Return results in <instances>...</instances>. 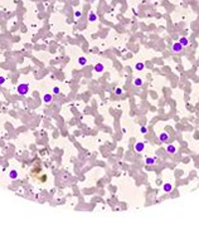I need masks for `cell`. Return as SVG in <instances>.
Masks as SVG:
<instances>
[{"label": "cell", "mask_w": 199, "mask_h": 225, "mask_svg": "<svg viewBox=\"0 0 199 225\" xmlns=\"http://www.w3.org/2000/svg\"><path fill=\"white\" fill-rule=\"evenodd\" d=\"M171 50H173L174 53H180V52L183 50V45H182L179 42H175V43L173 44V47H171Z\"/></svg>", "instance_id": "6da1fadb"}, {"label": "cell", "mask_w": 199, "mask_h": 225, "mask_svg": "<svg viewBox=\"0 0 199 225\" xmlns=\"http://www.w3.org/2000/svg\"><path fill=\"white\" fill-rule=\"evenodd\" d=\"M169 140H170V137H169V135L166 133V132H161L160 135H159V141L160 142H169Z\"/></svg>", "instance_id": "7a4b0ae2"}, {"label": "cell", "mask_w": 199, "mask_h": 225, "mask_svg": "<svg viewBox=\"0 0 199 225\" xmlns=\"http://www.w3.org/2000/svg\"><path fill=\"white\" fill-rule=\"evenodd\" d=\"M144 148H145V143H144V142H140V141H139V142L135 143V151H136V152L140 153V152L144 151Z\"/></svg>", "instance_id": "3957f363"}, {"label": "cell", "mask_w": 199, "mask_h": 225, "mask_svg": "<svg viewBox=\"0 0 199 225\" xmlns=\"http://www.w3.org/2000/svg\"><path fill=\"white\" fill-rule=\"evenodd\" d=\"M166 152H168L169 155H175V153L178 152V148H177L174 145H169V146L166 147Z\"/></svg>", "instance_id": "277c9868"}, {"label": "cell", "mask_w": 199, "mask_h": 225, "mask_svg": "<svg viewBox=\"0 0 199 225\" xmlns=\"http://www.w3.org/2000/svg\"><path fill=\"white\" fill-rule=\"evenodd\" d=\"M27 91H28V86H27V84H21V86L18 87V92H19L20 94H25Z\"/></svg>", "instance_id": "5b68a950"}, {"label": "cell", "mask_w": 199, "mask_h": 225, "mask_svg": "<svg viewBox=\"0 0 199 225\" xmlns=\"http://www.w3.org/2000/svg\"><path fill=\"white\" fill-rule=\"evenodd\" d=\"M179 43H180L183 47H187V45H189V39H188L187 37H180Z\"/></svg>", "instance_id": "8992f818"}, {"label": "cell", "mask_w": 199, "mask_h": 225, "mask_svg": "<svg viewBox=\"0 0 199 225\" xmlns=\"http://www.w3.org/2000/svg\"><path fill=\"white\" fill-rule=\"evenodd\" d=\"M95 71L98 72V73L103 72V71H105V66H103V63H97V64L95 66Z\"/></svg>", "instance_id": "52a82bcc"}, {"label": "cell", "mask_w": 199, "mask_h": 225, "mask_svg": "<svg viewBox=\"0 0 199 225\" xmlns=\"http://www.w3.org/2000/svg\"><path fill=\"white\" fill-rule=\"evenodd\" d=\"M163 190H164L165 192H170V191L173 190V185H171V184H169V182H166V184H164Z\"/></svg>", "instance_id": "ba28073f"}, {"label": "cell", "mask_w": 199, "mask_h": 225, "mask_svg": "<svg viewBox=\"0 0 199 225\" xmlns=\"http://www.w3.org/2000/svg\"><path fill=\"white\" fill-rule=\"evenodd\" d=\"M144 68H145V63H142V62H139V63L135 64V69L136 71H142Z\"/></svg>", "instance_id": "9c48e42d"}, {"label": "cell", "mask_w": 199, "mask_h": 225, "mask_svg": "<svg viewBox=\"0 0 199 225\" xmlns=\"http://www.w3.org/2000/svg\"><path fill=\"white\" fill-rule=\"evenodd\" d=\"M142 83H144V81L141 78H135L134 79V86L135 87H140V86H142Z\"/></svg>", "instance_id": "30bf717a"}, {"label": "cell", "mask_w": 199, "mask_h": 225, "mask_svg": "<svg viewBox=\"0 0 199 225\" xmlns=\"http://www.w3.org/2000/svg\"><path fill=\"white\" fill-rule=\"evenodd\" d=\"M155 161H156V157H154V158L147 157L146 161H145V164H146V165H155Z\"/></svg>", "instance_id": "8fae6325"}, {"label": "cell", "mask_w": 199, "mask_h": 225, "mask_svg": "<svg viewBox=\"0 0 199 225\" xmlns=\"http://www.w3.org/2000/svg\"><path fill=\"white\" fill-rule=\"evenodd\" d=\"M88 18H90V20H91V21H92V23H93V21H96V20H97V15H96V14H95V13H92V11H91V13H90V15H88Z\"/></svg>", "instance_id": "7c38bea8"}, {"label": "cell", "mask_w": 199, "mask_h": 225, "mask_svg": "<svg viewBox=\"0 0 199 225\" xmlns=\"http://www.w3.org/2000/svg\"><path fill=\"white\" fill-rule=\"evenodd\" d=\"M78 63H80L81 66H85V64L87 63V59H86L85 57H81V58H78Z\"/></svg>", "instance_id": "4fadbf2b"}, {"label": "cell", "mask_w": 199, "mask_h": 225, "mask_svg": "<svg viewBox=\"0 0 199 225\" xmlns=\"http://www.w3.org/2000/svg\"><path fill=\"white\" fill-rule=\"evenodd\" d=\"M51 101H52V96H51V94H45V96H44V102L49 103Z\"/></svg>", "instance_id": "5bb4252c"}, {"label": "cell", "mask_w": 199, "mask_h": 225, "mask_svg": "<svg viewBox=\"0 0 199 225\" xmlns=\"http://www.w3.org/2000/svg\"><path fill=\"white\" fill-rule=\"evenodd\" d=\"M115 94H116V96L122 94V89H121V88H116V89H115Z\"/></svg>", "instance_id": "9a60e30c"}, {"label": "cell", "mask_w": 199, "mask_h": 225, "mask_svg": "<svg viewBox=\"0 0 199 225\" xmlns=\"http://www.w3.org/2000/svg\"><path fill=\"white\" fill-rule=\"evenodd\" d=\"M141 133H142V135H146V133H147V128H146V127H141Z\"/></svg>", "instance_id": "2e32d148"}, {"label": "cell", "mask_w": 199, "mask_h": 225, "mask_svg": "<svg viewBox=\"0 0 199 225\" xmlns=\"http://www.w3.org/2000/svg\"><path fill=\"white\" fill-rule=\"evenodd\" d=\"M74 15H76V18H81L82 13H81V11H74Z\"/></svg>", "instance_id": "e0dca14e"}, {"label": "cell", "mask_w": 199, "mask_h": 225, "mask_svg": "<svg viewBox=\"0 0 199 225\" xmlns=\"http://www.w3.org/2000/svg\"><path fill=\"white\" fill-rule=\"evenodd\" d=\"M10 177H11V179H15V177H16V172H15V171H13V172L10 174Z\"/></svg>", "instance_id": "ac0fdd59"}, {"label": "cell", "mask_w": 199, "mask_h": 225, "mask_svg": "<svg viewBox=\"0 0 199 225\" xmlns=\"http://www.w3.org/2000/svg\"><path fill=\"white\" fill-rule=\"evenodd\" d=\"M54 93H56V94H57V93H59V89H58V88H57V87H56V88H54Z\"/></svg>", "instance_id": "d6986e66"}, {"label": "cell", "mask_w": 199, "mask_h": 225, "mask_svg": "<svg viewBox=\"0 0 199 225\" xmlns=\"http://www.w3.org/2000/svg\"><path fill=\"white\" fill-rule=\"evenodd\" d=\"M4 81H5V79H4L3 77H0V84H3V83H4Z\"/></svg>", "instance_id": "ffe728a7"}]
</instances>
